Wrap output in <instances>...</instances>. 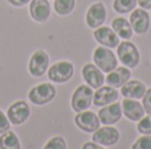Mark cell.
I'll return each instance as SVG.
<instances>
[{
	"label": "cell",
	"instance_id": "1",
	"mask_svg": "<svg viewBox=\"0 0 151 149\" xmlns=\"http://www.w3.org/2000/svg\"><path fill=\"white\" fill-rule=\"evenodd\" d=\"M93 61L94 65L104 73H110L115 67H118V60L115 54L106 46H98L96 48L93 53Z\"/></svg>",
	"mask_w": 151,
	"mask_h": 149
},
{
	"label": "cell",
	"instance_id": "2",
	"mask_svg": "<svg viewBox=\"0 0 151 149\" xmlns=\"http://www.w3.org/2000/svg\"><path fill=\"white\" fill-rule=\"evenodd\" d=\"M117 54L121 63H123L126 67L134 69L139 65L141 54H139L138 48L127 40L123 42H119V45L117 46Z\"/></svg>",
	"mask_w": 151,
	"mask_h": 149
},
{
	"label": "cell",
	"instance_id": "3",
	"mask_svg": "<svg viewBox=\"0 0 151 149\" xmlns=\"http://www.w3.org/2000/svg\"><path fill=\"white\" fill-rule=\"evenodd\" d=\"M56 96V87L52 83H40L28 91V99L36 106L50 103Z\"/></svg>",
	"mask_w": 151,
	"mask_h": 149
},
{
	"label": "cell",
	"instance_id": "4",
	"mask_svg": "<svg viewBox=\"0 0 151 149\" xmlns=\"http://www.w3.org/2000/svg\"><path fill=\"white\" fill-rule=\"evenodd\" d=\"M93 90L88 84H81L74 90L73 95L70 99L72 108L76 112H82V111L89 110L91 104H93Z\"/></svg>",
	"mask_w": 151,
	"mask_h": 149
},
{
	"label": "cell",
	"instance_id": "5",
	"mask_svg": "<svg viewBox=\"0 0 151 149\" xmlns=\"http://www.w3.org/2000/svg\"><path fill=\"white\" fill-rule=\"evenodd\" d=\"M74 74V66L69 61H58L48 69V78L55 83H65Z\"/></svg>",
	"mask_w": 151,
	"mask_h": 149
},
{
	"label": "cell",
	"instance_id": "6",
	"mask_svg": "<svg viewBox=\"0 0 151 149\" xmlns=\"http://www.w3.org/2000/svg\"><path fill=\"white\" fill-rule=\"evenodd\" d=\"M49 69V55L45 50L40 49L36 50L29 58L28 63V71L32 77L40 78L42 77Z\"/></svg>",
	"mask_w": 151,
	"mask_h": 149
},
{
	"label": "cell",
	"instance_id": "7",
	"mask_svg": "<svg viewBox=\"0 0 151 149\" xmlns=\"http://www.w3.org/2000/svg\"><path fill=\"white\" fill-rule=\"evenodd\" d=\"M31 115V107L24 100H17L12 103L7 110V118L12 126H20L28 120Z\"/></svg>",
	"mask_w": 151,
	"mask_h": 149
},
{
	"label": "cell",
	"instance_id": "8",
	"mask_svg": "<svg viewBox=\"0 0 151 149\" xmlns=\"http://www.w3.org/2000/svg\"><path fill=\"white\" fill-rule=\"evenodd\" d=\"M106 16H107V12L104 3L102 1L94 3L86 11V16H85L86 25L91 29L99 28V26L104 25L105 20H106Z\"/></svg>",
	"mask_w": 151,
	"mask_h": 149
},
{
	"label": "cell",
	"instance_id": "9",
	"mask_svg": "<svg viewBox=\"0 0 151 149\" xmlns=\"http://www.w3.org/2000/svg\"><path fill=\"white\" fill-rule=\"evenodd\" d=\"M91 141L99 145H105V147H111L119 141V131L111 126L101 127L96 132H93Z\"/></svg>",
	"mask_w": 151,
	"mask_h": 149
},
{
	"label": "cell",
	"instance_id": "10",
	"mask_svg": "<svg viewBox=\"0 0 151 149\" xmlns=\"http://www.w3.org/2000/svg\"><path fill=\"white\" fill-rule=\"evenodd\" d=\"M74 123L81 131L88 132V133H93L99 128V119L98 115H96L91 111H82V112H77L74 118Z\"/></svg>",
	"mask_w": 151,
	"mask_h": 149
},
{
	"label": "cell",
	"instance_id": "11",
	"mask_svg": "<svg viewBox=\"0 0 151 149\" xmlns=\"http://www.w3.org/2000/svg\"><path fill=\"white\" fill-rule=\"evenodd\" d=\"M130 25L133 32L137 34L147 33L150 28V15L143 8H135L130 15Z\"/></svg>",
	"mask_w": 151,
	"mask_h": 149
},
{
	"label": "cell",
	"instance_id": "12",
	"mask_svg": "<svg viewBox=\"0 0 151 149\" xmlns=\"http://www.w3.org/2000/svg\"><path fill=\"white\" fill-rule=\"evenodd\" d=\"M94 38L102 46L114 49L119 45V37L110 26H99L94 31Z\"/></svg>",
	"mask_w": 151,
	"mask_h": 149
},
{
	"label": "cell",
	"instance_id": "13",
	"mask_svg": "<svg viewBox=\"0 0 151 149\" xmlns=\"http://www.w3.org/2000/svg\"><path fill=\"white\" fill-rule=\"evenodd\" d=\"M82 78L91 89H99L105 82L104 71H101L94 63H86L82 67Z\"/></svg>",
	"mask_w": 151,
	"mask_h": 149
},
{
	"label": "cell",
	"instance_id": "14",
	"mask_svg": "<svg viewBox=\"0 0 151 149\" xmlns=\"http://www.w3.org/2000/svg\"><path fill=\"white\" fill-rule=\"evenodd\" d=\"M122 115V107H121L119 103H111V104L104 106L99 110L98 119L105 126H111V124H115L117 121H119Z\"/></svg>",
	"mask_w": 151,
	"mask_h": 149
},
{
	"label": "cell",
	"instance_id": "15",
	"mask_svg": "<svg viewBox=\"0 0 151 149\" xmlns=\"http://www.w3.org/2000/svg\"><path fill=\"white\" fill-rule=\"evenodd\" d=\"M29 15L36 23H45L50 17V4L48 0H31Z\"/></svg>",
	"mask_w": 151,
	"mask_h": 149
},
{
	"label": "cell",
	"instance_id": "16",
	"mask_svg": "<svg viewBox=\"0 0 151 149\" xmlns=\"http://www.w3.org/2000/svg\"><path fill=\"white\" fill-rule=\"evenodd\" d=\"M122 114L131 121H139L145 116V108L137 99H130V98H125L122 100Z\"/></svg>",
	"mask_w": 151,
	"mask_h": 149
},
{
	"label": "cell",
	"instance_id": "17",
	"mask_svg": "<svg viewBox=\"0 0 151 149\" xmlns=\"http://www.w3.org/2000/svg\"><path fill=\"white\" fill-rule=\"evenodd\" d=\"M118 91L114 87L110 86H101L97 89V91L93 95V104L97 107H104V106L111 104L118 99Z\"/></svg>",
	"mask_w": 151,
	"mask_h": 149
},
{
	"label": "cell",
	"instance_id": "18",
	"mask_svg": "<svg viewBox=\"0 0 151 149\" xmlns=\"http://www.w3.org/2000/svg\"><path fill=\"white\" fill-rule=\"evenodd\" d=\"M131 78V71L129 67L126 66H121V67H115L113 71H110L107 74V77L105 78L107 86L118 89V87H122L123 84L127 81H130Z\"/></svg>",
	"mask_w": 151,
	"mask_h": 149
},
{
	"label": "cell",
	"instance_id": "19",
	"mask_svg": "<svg viewBox=\"0 0 151 149\" xmlns=\"http://www.w3.org/2000/svg\"><path fill=\"white\" fill-rule=\"evenodd\" d=\"M146 86L138 79H130L122 87H121V94L125 98L130 99H142L146 92Z\"/></svg>",
	"mask_w": 151,
	"mask_h": 149
},
{
	"label": "cell",
	"instance_id": "20",
	"mask_svg": "<svg viewBox=\"0 0 151 149\" xmlns=\"http://www.w3.org/2000/svg\"><path fill=\"white\" fill-rule=\"evenodd\" d=\"M111 29L118 34V37L122 40H130L133 37V28L130 25V21L123 17H117L113 20Z\"/></svg>",
	"mask_w": 151,
	"mask_h": 149
},
{
	"label": "cell",
	"instance_id": "21",
	"mask_svg": "<svg viewBox=\"0 0 151 149\" xmlns=\"http://www.w3.org/2000/svg\"><path fill=\"white\" fill-rule=\"evenodd\" d=\"M0 149H21L17 135L11 129L0 135Z\"/></svg>",
	"mask_w": 151,
	"mask_h": 149
},
{
	"label": "cell",
	"instance_id": "22",
	"mask_svg": "<svg viewBox=\"0 0 151 149\" xmlns=\"http://www.w3.org/2000/svg\"><path fill=\"white\" fill-rule=\"evenodd\" d=\"M76 7V0H55L53 3V8H55L56 13L60 16H66L74 11Z\"/></svg>",
	"mask_w": 151,
	"mask_h": 149
},
{
	"label": "cell",
	"instance_id": "23",
	"mask_svg": "<svg viewBox=\"0 0 151 149\" xmlns=\"http://www.w3.org/2000/svg\"><path fill=\"white\" fill-rule=\"evenodd\" d=\"M138 1L137 0H114L113 1V8L117 13H131L135 9Z\"/></svg>",
	"mask_w": 151,
	"mask_h": 149
},
{
	"label": "cell",
	"instance_id": "24",
	"mask_svg": "<svg viewBox=\"0 0 151 149\" xmlns=\"http://www.w3.org/2000/svg\"><path fill=\"white\" fill-rule=\"evenodd\" d=\"M137 129H138V132L142 135H151V114L147 116H143V118L139 120L138 126H137Z\"/></svg>",
	"mask_w": 151,
	"mask_h": 149
},
{
	"label": "cell",
	"instance_id": "25",
	"mask_svg": "<svg viewBox=\"0 0 151 149\" xmlns=\"http://www.w3.org/2000/svg\"><path fill=\"white\" fill-rule=\"evenodd\" d=\"M42 149H66V143L64 140V137L55 136L44 145Z\"/></svg>",
	"mask_w": 151,
	"mask_h": 149
},
{
	"label": "cell",
	"instance_id": "26",
	"mask_svg": "<svg viewBox=\"0 0 151 149\" xmlns=\"http://www.w3.org/2000/svg\"><path fill=\"white\" fill-rule=\"evenodd\" d=\"M131 149H151V136L150 135H143V136H141L134 143Z\"/></svg>",
	"mask_w": 151,
	"mask_h": 149
},
{
	"label": "cell",
	"instance_id": "27",
	"mask_svg": "<svg viewBox=\"0 0 151 149\" xmlns=\"http://www.w3.org/2000/svg\"><path fill=\"white\" fill-rule=\"evenodd\" d=\"M11 126H12V124H11L9 120H8L7 114H4L1 110H0V135L7 132V131H9Z\"/></svg>",
	"mask_w": 151,
	"mask_h": 149
},
{
	"label": "cell",
	"instance_id": "28",
	"mask_svg": "<svg viewBox=\"0 0 151 149\" xmlns=\"http://www.w3.org/2000/svg\"><path fill=\"white\" fill-rule=\"evenodd\" d=\"M142 103H143V108H145V112L146 114H151V87L149 90H146V92H145L143 98H142Z\"/></svg>",
	"mask_w": 151,
	"mask_h": 149
},
{
	"label": "cell",
	"instance_id": "29",
	"mask_svg": "<svg viewBox=\"0 0 151 149\" xmlns=\"http://www.w3.org/2000/svg\"><path fill=\"white\" fill-rule=\"evenodd\" d=\"M8 3L13 7H24V5L29 4L31 0H8Z\"/></svg>",
	"mask_w": 151,
	"mask_h": 149
},
{
	"label": "cell",
	"instance_id": "30",
	"mask_svg": "<svg viewBox=\"0 0 151 149\" xmlns=\"http://www.w3.org/2000/svg\"><path fill=\"white\" fill-rule=\"evenodd\" d=\"M82 149H105L104 147H101L99 144H96L93 141H88L82 145Z\"/></svg>",
	"mask_w": 151,
	"mask_h": 149
},
{
	"label": "cell",
	"instance_id": "31",
	"mask_svg": "<svg viewBox=\"0 0 151 149\" xmlns=\"http://www.w3.org/2000/svg\"><path fill=\"white\" fill-rule=\"evenodd\" d=\"M139 4V7L143 9H151V0H137Z\"/></svg>",
	"mask_w": 151,
	"mask_h": 149
}]
</instances>
